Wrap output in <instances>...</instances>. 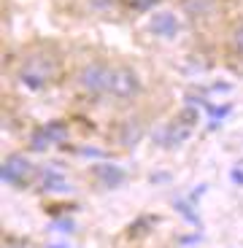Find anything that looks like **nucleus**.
I'll list each match as a JSON object with an SVG mask.
<instances>
[{
	"label": "nucleus",
	"instance_id": "1",
	"mask_svg": "<svg viewBox=\"0 0 243 248\" xmlns=\"http://www.w3.org/2000/svg\"><path fill=\"white\" fill-rule=\"evenodd\" d=\"M63 73V62L51 49L41 46V49H30L22 60H19L16 68V81L27 89H49L51 84L60 81Z\"/></svg>",
	"mask_w": 243,
	"mask_h": 248
},
{
	"label": "nucleus",
	"instance_id": "2",
	"mask_svg": "<svg viewBox=\"0 0 243 248\" xmlns=\"http://www.w3.org/2000/svg\"><path fill=\"white\" fill-rule=\"evenodd\" d=\"M144 92V78L132 65H125V62H116L111 68V81H108V92L106 97L116 106H127L132 100L141 97Z\"/></svg>",
	"mask_w": 243,
	"mask_h": 248
},
{
	"label": "nucleus",
	"instance_id": "3",
	"mask_svg": "<svg viewBox=\"0 0 243 248\" xmlns=\"http://www.w3.org/2000/svg\"><path fill=\"white\" fill-rule=\"evenodd\" d=\"M111 68L113 65L106 60H89L76 70L73 84L79 87V92L87 94V97H106L108 81H111Z\"/></svg>",
	"mask_w": 243,
	"mask_h": 248
},
{
	"label": "nucleus",
	"instance_id": "4",
	"mask_svg": "<svg viewBox=\"0 0 243 248\" xmlns=\"http://www.w3.org/2000/svg\"><path fill=\"white\" fill-rule=\"evenodd\" d=\"M32 175H35V168L22 154H8L3 159V181L14 189H25L32 181Z\"/></svg>",
	"mask_w": 243,
	"mask_h": 248
},
{
	"label": "nucleus",
	"instance_id": "5",
	"mask_svg": "<svg viewBox=\"0 0 243 248\" xmlns=\"http://www.w3.org/2000/svg\"><path fill=\"white\" fill-rule=\"evenodd\" d=\"M178 8H181V14H184L189 22L203 25V22H208V19L216 16L219 0H178Z\"/></svg>",
	"mask_w": 243,
	"mask_h": 248
},
{
	"label": "nucleus",
	"instance_id": "6",
	"mask_svg": "<svg viewBox=\"0 0 243 248\" xmlns=\"http://www.w3.org/2000/svg\"><path fill=\"white\" fill-rule=\"evenodd\" d=\"M178 27H181V22L173 11H157L149 16V30L160 38H176Z\"/></svg>",
	"mask_w": 243,
	"mask_h": 248
},
{
	"label": "nucleus",
	"instance_id": "7",
	"mask_svg": "<svg viewBox=\"0 0 243 248\" xmlns=\"http://www.w3.org/2000/svg\"><path fill=\"white\" fill-rule=\"evenodd\" d=\"M141 135H144V124L138 122V119H127V122H122V130H119V143H122L125 149L135 146V143L141 140Z\"/></svg>",
	"mask_w": 243,
	"mask_h": 248
},
{
	"label": "nucleus",
	"instance_id": "8",
	"mask_svg": "<svg viewBox=\"0 0 243 248\" xmlns=\"http://www.w3.org/2000/svg\"><path fill=\"white\" fill-rule=\"evenodd\" d=\"M230 51L232 54H238V57H243V25H238V27H232L230 30Z\"/></svg>",
	"mask_w": 243,
	"mask_h": 248
},
{
	"label": "nucleus",
	"instance_id": "9",
	"mask_svg": "<svg viewBox=\"0 0 243 248\" xmlns=\"http://www.w3.org/2000/svg\"><path fill=\"white\" fill-rule=\"evenodd\" d=\"M87 3H89V8L97 11V14H108V11L116 8V0H87Z\"/></svg>",
	"mask_w": 243,
	"mask_h": 248
},
{
	"label": "nucleus",
	"instance_id": "10",
	"mask_svg": "<svg viewBox=\"0 0 243 248\" xmlns=\"http://www.w3.org/2000/svg\"><path fill=\"white\" fill-rule=\"evenodd\" d=\"M157 3H160V0H130V6L135 8V11H151Z\"/></svg>",
	"mask_w": 243,
	"mask_h": 248
}]
</instances>
